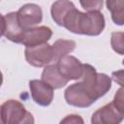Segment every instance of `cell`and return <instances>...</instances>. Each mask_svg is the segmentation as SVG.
I'll use <instances>...</instances> for the list:
<instances>
[{"label": "cell", "instance_id": "9a60e30c", "mask_svg": "<svg viewBox=\"0 0 124 124\" xmlns=\"http://www.w3.org/2000/svg\"><path fill=\"white\" fill-rule=\"evenodd\" d=\"M107 8L110 12L112 21L121 26L124 23V0H106Z\"/></svg>", "mask_w": 124, "mask_h": 124}, {"label": "cell", "instance_id": "e0dca14e", "mask_svg": "<svg viewBox=\"0 0 124 124\" xmlns=\"http://www.w3.org/2000/svg\"><path fill=\"white\" fill-rule=\"evenodd\" d=\"M79 4L87 12L100 11L103 8V0H79Z\"/></svg>", "mask_w": 124, "mask_h": 124}, {"label": "cell", "instance_id": "44dd1931", "mask_svg": "<svg viewBox=\"0 0 124 124\" xmlns=\"http://www.w3.org/2000/svg\"><path fill=\"white\" fill-rule=\"evenodd\" d=\"M5 26H6L5 16H4L3 15L0 14V38L4 35V32H5Z\"/></svg>", "mask_w": 124, "mask_h": 124}, {"label": "cell", "instance_id": "d6986e66", "mask_svg": "<svg viewBox=\"0 0 124 124\" xmlns=\"http://www.w3.org/2000/svg\"><path fill=\"white\" fill-rule=\"evenodd\" d=\"M60 123H74V124L81 123L82 124L83 123V119L79 115H77V114H69L64 119H62L60 121Z\"/></svg>", "mask_w": 124, "mask_h": 124}, {"label": "cell", "instance_id": "5bb4252c", "mask_svg": "<svg viewBox=\"0 0 124 124\" xmlns=\"http://www.w3.org/2000/svg\"><path fill=\"white\" fill-rule=\"evenodd\" d=\"M51 46L53 51V62H57L62 56L74 51L76 48V42L72 40L58 39L51 45Z\"/></svg>", "mask_w": 124, "mask_h": 124}, {"label": "cell", "instance_id": "5b68a950", "mask_svg": "<svg viewBox=\"0 0 124 124\" xmlns=\"http://www.w3.org/2000/svg\"><path fill=\"white\" fill-rule=\"evenodd\" d=\"M64 97L68 105L76 108H88L96 102L81 81L68 86L64 92Z\"/></svg>", "mask_w": 124, "mask_h": 124}, {"label": "cell", "instance_id": "2e32d148", "mask_svg": "<svg viewBox=\"0 0 124 124\" xmlns=\"http://www.w3.org/2000/svg\"><path fill=\"white\" fill-rule=\"evenodd\" d=\"M123 38H124L123 32H113L110 38V44H111L112 49L120 55L123 54V47H124Z\"/></svg>", "mask_w": 124, "mask_h": 124}, {"label": "cell", "instance_id": "8992f818", "mask_svg": "<svg viewBox=\"0 0 124 124\" xmlns=\"http://www.w3.org/2000/svg\"><path fill=\"white\" fill-rule=\"evenodd\" d=\"M20 26L25 30L37 26L43 20V12L39 5L28 3L21 6L16 12Z\"/></svg>", "mask_w": 124, "mask_h": 124}, {"label": "cell", "instance_id": "603a6c76", "mask_svg": "<svg viewBox=\"0 0 124 124\" xmlns=\"http://www.w3.org/2000/svg\"><path fill=\"white\" fill-rule=\"evenodd\" d=\"M0 124H3V120H2V112H1V106H0Z\"/></svg>", "mask_w": 124, "mask_h": 124}, {"label": "cell", "instance_id": "30bf717a", "mask_svg": "<svg viewBox=\"0 0 124 124\" xmlns=\"http://www.w3.org/2000/svg\"><path fill=\"white\" fill-rule=\"evenodd\" d=\"M51 36H52V31L49 27L35 26L24 30L20 44H22L25 46H37L40 44L47 43V41L51 38Z\"/></svg>", "mask_w": 124, "mask_h": 124}, {"label": "cell", "instance_id": "277c9868", "mask_svg": "<svg viewBox=\"0 0 124 124\" xmlns=\"http://www.w3.org/2000/svg\"><path fill=\"white\" fill-rule=\"evenodd\" d=\"M26 61L33 67L41 68L53 62V51L51 45L47 43L37 46H26L24 50Z\"/></svg>", "mask_w": 124, "mask_h": 124}, {"label": "cell", "instance_id": "7a4b0ae2", "mask_svg": "<svg viewBox=\"0 0 124 124\" xmlns=\"http://www.w3.org/2000/svg\"><path fill=\"white\" fill-rule=\"evenodd\" d=\"M80 81L95 101L103 97L111 88V78L103 73H97L96 69L89 64H82Z\"/></svg>", "mask_w": 124, "mask_h": 124}, {"label": "cell", "instance_id": "4fadbf2b", "mask_svg": "<svg viewBox=\"0 0 124 124\" xmlns=\"http://www.w3.org/2000/svg\"><path fill=\"white\" fill-rule=\"evenodd\" d=\"M74 8H75L74 3L69 0H57L51 5V9H50L51 17L57 25L62 26L65 16Z\"/></svg>", "mask_w": 124, "mask_h": 124}, {"label": "cell", "instance_id": "ac0fdd59", "mask_svg": "<svg viewBox=\"0 0 124 124\" xmlns=\"http://www.w3.org/2000/svg\"><path fill=\"white\" fill-rule=\"evenodd\" d=\"M112 103L122 111H124V98H123V88L122 86L116 91Z\"/></svg>", "mask_w": 124, "mask_h": 124}, {"label": "cell", "instance_id": "3957f363", "mask_svg": "<svg viewBox=\"0 0 124 124\" xmlns=\"http://www.w3.org/2000/svg\"><path fill=\"white\" fill-rule=\"evenodd\" d=\"M2 120L4 124H29L34 123L33 115L26 110L17 100H8L1 106Z\"/></svg>", "mask_w": 124, "mask_h": 124}, {"label": "cell", "instance_id": "ffe728a7", "mask_svg": "<svg viewBox=\"0 0 124 124\" xmlns=\"http://www.w3.org/2000/svg\"><path fill=\"white\" fill-rule=\"evenodd\" d=\"M112 79L114 81H116L119 85L122 86V79H123V71L122 70H119L117 72H113L112 73Z\"/></svg>", "mask_w": 124, "mask_h": 124}, {"label": "cell", "instance_id": "8fae6325", "mask_svg": "<svg viewBox=\"0 0 124 124\" xmlns=\"http://www.w3.org/2000/svg\"><path fill=\"white\" fill-rule=\"evenodd\" d=\"M5 32L4 36L11 42L20 44L24 29L20 26L16 12H11L5 16Z\"/></svg>", "mask_w": 124, "mask_h": 124}, {"label": "cell", "instance_id": "7c38bea8", "mask_svg": "<svg viewBox=\"0 0 124 124\" xmlns=\"http://www.w3.org/2000/svg\"><path fill=\"white\" fill-rule=\"evenodd\" d=\"M42 80H44L53 89H59L64 87L69 81L60 74L56 63L48 64L45 67L42 73Z\"/></svg>", "mask_w": 124, "mask_h": 124}, {"label": "cell", "instance_id": "6da1fadb", "mask_svg": "<svg viewBox=\"0 0 124 124\" xmlns=\"http://www.w3.org/2000/svg\"><path fill=\"white\" fill-rule=\"evenodd\" d=\"M105 25V17L100 11L82 13L75 7L65 16L62 26L74 34L98 36L103 32Z\"/></svg>", "mask_w": 124, "mask_h": 124}, {"label": "cell", "instance_id": "9c48e42d", "mask_svg": "<svg viewBox=\"0 0 124 124\" xmlns=\"http://www.w3.org/2000/svg\"><path fill=\"white\" fill-rule=\"evenodd\" d=\"M29 88L33 101L42 107H47L53 100V88L42 79L29 81Z\"/></svg>", "mask_w": 124, "mask_h": 124}, {"label": "cell", "instance_id": "52a82bcc", "mask_svg": "<svg viewBox=\"0 0 124 124\" xmlns=\"http://www.w3.org/2000/svg\"><path fill=\"white\" fill-rule=\"evenodd\" d=\"M124 111L120 110L112 102L101 107L91 117V123L94 124H118L123 120Z\"/></svg>", "mask_w": 124, "mask_h": 124}, {"label": "cell", "instance_id": "7402d4cb", "mask_svg": "<svg viewBox=\"0 0 124 124\" xmlns=\"http://www.w3.org/2000/svg\"><path fill=\"white\" fill-rule=\"evenodd\" d=\"M2 82H3V75H2V73L0 72V87H1V85H2Z\"/></svg>", "mask_w": 124, "mask_h": 124}, {"label": "cell", "instance_id": "ba28073f", "mask_svg": "<svg viewBox=\"0 0 124 124\" xmlns=\"http://www.w3.org/2000/svg\"><path fill=\"white\" fill-rule=\"evenodd\" d=\"M56 66L60 74L68 80H78L82 75V63L73 55H64L58 59Z\"/></svg>", "mask_w": 124, "mask_h": 124}]
</instances>
